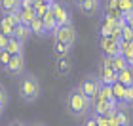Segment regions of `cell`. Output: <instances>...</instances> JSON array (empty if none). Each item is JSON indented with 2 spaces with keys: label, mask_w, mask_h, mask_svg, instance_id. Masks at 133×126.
Returning <instances> with one entry per match:
<instances>
[{
  "label": "cell",
  "mask_w": 133,
  "mask_h": 126,
  "mask_svg": "<svg viewBox=\"0 0 133 126\" xmlns=\"http://www.w3.org/2000/svg\"><path fill=\"white\" fill-rule=\"evenodd\" d=\"M65 109L70 117L74 118H84L91 113V99L86 98L78 88H72L69 94H66L65 99Z\"/></svg>",
  "instance_id": "obj_1"
},
{
  "label": "cell",
  "mask_w": 133,
  "mask_h": 126,
  "mask_svg": "<svg viewBox=\"0 0 133 126\" xmlns=\"http://www.w3.org/2000/svg\"><path fill=\"white\" fill-rule=\"evenodd\" d=\"M17 92H19V98L25 103H34L42 95V84L38 80V76L32 75V73H23L21 79H19Z\"/></svg>",
  "instance_id": "obj_2"
},
{
  "label": "cell",
  "mask_w": 133,
  "mask_h": 126,
  "mask_svg": "<svg viewBox=\"0 0 133 126\" xmlns=\"http://www.w3.org/2000/svg\"><path fill=\"white\" fill-rule=\"evenodd\" d=\"M50 10L53 17L57 21V27L59 25H66V23H72V14H70V8L65 0H55L53 4H50Z\"/></svg>",
  "instance_id": "obj_3"
},
{
  "label": "cell",
  "mask_w": 133,
  "mask_h": 126,
  "mask_svg": "<svg viewBox=\"0 0 133 126\" xmlns=\"http://www.w3.org/2000/svg\"><path fill=\"white\" fill-rule=\"evenodd\" d=\"M53 40H59V42H65V44H69L74 48L76 40H78V34H76V27L72 25V23H66V25H59L55 29V33L51 34Z\"/></svg>",
  "instance_id": "obj_4"
},
{
  "label": "cell",
  "mask_w": 133,
  "mask_h": 126,
  "mask_svg": "<svg viewBox=\"0 0 133 126\" xmlns=\"http://www.w3.org/2000/svg\"><path fill=\"white\" fill-rule=\"evenodd\" d=\"M99 86H101V82H99V79L95 75H89V76H84V79L78 82V90L86 95V98H89V99H93L95 95H97V92H99Z\"/></svg>",
  "instance_id": "obj_5"
},
{
  "label": "cell",
  "mask_w": 133,
  "mask_h": 126,
  "mask_svg": "<svg viewBox=\"0 0 133 126\" xmlns=\"http://www.w3.org/2000/svg\"><path fill=\"white\" fill-rule=\"evenodd\" d=\"M27 69V63H25V53H15V56H10V61L8 65L4 67V71L11 76H21L23 73H25Z\"/></svg>",
  "instance_id": "obj_6"
},
{
  "label": "cell",
  "mask_w": 133,
  "mask_h": 126,
  "mask_svg": "<svg viewBox=\"0 0 133 126\" xmlns=\"http://www.w3.org/2000/svg\"><path fill=\"white\" fill-rule=\"evenodd\" d=\"M99 48L103 52V56L114 57L120 53V40L112 37H99Z\"/></svg>",
  "instance_id": "obj_7"
},
{
  "label": "cell",
  "mask_w": 133,
  "mask_h": 126,
  "mask_svg": "<svg viewBox=\"0 0 133 126\" xmlns=\"http://www.w3.org/2000/svg\"><path fill=\"white\" fill-rule=\"evenodd\" d=\"M53 71L57 76H69L72 73V57L70 56H57L53 63Z\"/></svg>",
  "instance_id": "obj_8"
},
{
  "label": "cell",
  "mask_w": 133,
  "mask_h": 126,
  "mask_svg": "<svg viewBox=\"0 0 133 126\" xmlns=\"http://www.w3.org/2000/svg\"><path fill=\"white\" fill-rule=\"evenodd\" d=\"M101 6H103V0H84L78 6V10L86 17H95L97 14H101Z\"/></svg>",
  "instance_id": "obj_9"
},
{
  "label": "cell",
  "mask_w": 133,
  "mask_h": 126,
  "mask_svg": "<svg viewBox=\"0 0 133 126\" xmlns=\"http://www.w3.org/2000/svg\"><path fill=\"white\" fill-rule=\"evenodd\" d=\"M114 105H116V101H105L101 98H93L91 99V115H105Z\"/></svg>",
  "instance_id": "obj_10"
},
{
  "label": "cell",
  "mask_w": 133,
  "mask_h": 126,
  "mask_svg": "<svg viewBox=\"0 0 133 126\" xmlns=\"http://www.w3.org/2000/svg\"><path fill=\"white\" fill-rule=\"evenodd\" d=\"M40 19H42V23H44V29H46L48 37H51V34L55 33V29H57V21H55V17H53L51 10H48L46 14L40 17Z\"/></svg>",
  "instance_id": "obj_11"
},
{
  "label": "cell",
  "mask_w": 133,
  "mask_h": 126,
  "mask_svg": "<svg viewBox=\"0 0 133 126\" xmlns=\"http://www.w3.org/2000/svg\"><path fill=\"white\" fill-rule=\"evenodd\" d=\"M29 29H31V34L36 37V38H46L48 37V33L44 29V23H42L40 17H34V19L31 21V25H29Z\"/></svg>",
  "instance_id": "obj_12"
},
{
  "label": "cell",
  "mask_w": 133,
  "mask_h": 126,
  "mask_svg": "<svg viewBox=\"0 0 133 126\" xmlns=\"http://www.w3.org/2000/svg\"><path fill=\"white\" fill-rule=\"evenodd\" d=\"M4 50L8 52L10 56H15V53H25V44L19 42V40H15L14 37H10V38H8V44H6Z\"/></svg>",
  "instance_id": "obj_13"
},
{
  "label": "cell",
  "mask_w": 133,
  "mask_h": 126,
  "mask_svg": "<svg viewBox=\"0 0 133 126\" xmlns=\"http://www.w3.org/2000/svg\"><path fill=\"white\" fill-rule=\"evenodd\" d=\"M31 37H32V34H31V29H29L27 25H21V23H19V25L14 27V38H15V40H19V42L25 44Z\"/></svg>",
  "instance_id": "obj_14"
},
{
  "label": "cell",
  "mask_w": 133,
  "mask_h": 126,
  "mask_svg": "<svg viewBox=\"0 0 133 126\" xmlns=\"http://www.w3.org/2000/svg\"><path fill=\"white\" fill-rule=\"evenodd\" d=\"M116 80L120 84H124V86H133V71H131V65L129 67H125L122 71H118L116 73Z\"/></svg>",
  "instance_id": "obj_15"
},
{
  "label": "cell",
  "mask_w": 133,
  "mask_h": 126,
  "mask_svg": "<svg viewBox=\"0 0 133 126\" xmlns=\"http://www.w3.org/2000/svg\"><path fill=\"white\" fill-rule=\"evenodd\" d=\"M120 56L129 65L133 63V42H122L120 40Z\"/></svg>",
  "instance_id": "obj_16"
},
{
  "label": "cell",
  "mask_w": 133,
  "mask_h": 126,
  "mask_svg": "<svg viewBox=\"0 0 133 126\" xmlns=\"http://www.w3.org/2000/svg\"><path fill=\"white\" fill-rule=\"evenodd\" d=\"M72 53V46L65 44V42H59V40H53V56H70Z\"/></svg>",
  "instance_id": "obj_17"
},
{
  "label": "cell",
  "mask_w": 133,
  "mask_h": 126,
  "mask_svg": "<svg viewBox=\"0 0 133 126\" xmlns=\"http://www.w3.org/2000/svg\"><path fill=\"white\" fill-rule=\"evenodd\" d=\"M36 17V14H34V10L31 8V10H19V23L21 25H31V21Z\"/></svg>",
  "instance_id": "obj_18"
},
{
  "label": "cell",
  "mask_w": 133,
  "mask_h": 126,
  "mask_svg": "<svg viewBox=\"0 0 133 126\" xmlns=\"http://www.w3.org/2000/svg\"><path fill=\"white\" fill-rule=\"evenodd\" d=\"M19 2L21 0H0V14H6V11H11V10H19Z\"/></svg>",
  "instance_id": "obj_19"
},
{
  "label": "cell",
  "mask_w": 133,
  "mask_h": 126,
  "mask_svg": "<svg viewBox=\"0 0 133 126\" xmlns=\"http://www.w3.org/2000/svg\"><path fill=\"white\" fill-rule=\"evenodd\" d=\"M110 65H112V69H114V73H118V71H122V69H125V67H129V63L125 61V59L120 56H114V57H110Z\"/></svg>",
  "instance_id": "obj_20"
},
{
  "label": "cell",
  "mask_w": 133,
  "mask_h": 126,
  "mask_svg": "<svg viewBox=\"0 0 133 126\" xmlns=\"http://www.w3.org/2000/svg\"><path fill=\"white\" fill-rule=\"evenodd\" d=\"M2 17H4V19L10 23L11 27L19 25V10H11V11H6V14H2Z\"/></svg>",
  "instance_id": "obj_21"
},
{
  "label": "cell",
  "mask_w": 133,
  "mask_h": 126,
  "mask_svg": "<svg viewBox=\"0 0 133 126\" xmlns=\"http://www.w3.org/2000/svg\"><path fill=\"white\" fill-rule=\"evenodd\" d=\"M0 34H4V37H8V38L14 37V27H11L4 17H0Z\"/></svg>",
  "instance_id": "obj_22"
},
{
  "label": "cell",
  "mask_w": 133,
  "mask_h": 126,
  "mask_svg": "<svg viewBox=\"0 0 133 126\" xmlns=\"http://www.w3.org/2000/svg\"><path fill=\"white\" fill-rule=\"evenodd\" d=\"M116 8L120 10V14H131V0H116Z\"/></svg>",
  "instance_id": "obj_23"
},
{
  "label": "cell",
  "mask_w": 133,
  "mask_h": 126,
  "mask_svg": "<svg viewBox=\"0 0 133 126\" xmlns=\"http://www.w3.org/2000/svg\"><path fill=\"white\" fill-rule=\"evenodd\" d=\"M133 38V33H131V23H125L122 27V34H120V40L122 42H131Z\"/></svg>",
  "instance_id": "obj_24"
},
{
  "label": "cell",
  "mask_w": 133,
  "mask_h": 126,
  "mask_svg": "<svg viewBox=\"0 0 133 126\" xmlns=\"http://www.w3.org/2000/svg\"><path fill=\"white\" fill-rule=\"evenodd\" d=\"M131 101H133V86H125V90H124V98H122V103L131 105Z\"/></svg>",
  "instance_id": "obj_25"
},
{
  "label": "cell",
  "mask_w": 133,
  "mask_h": 126,
  "mask_svg": "<svg viewBox=\"0 0 133 126\" xmlns=\"http://www.w3.org/2000/svg\"><path fill=\"white\" fill-rule=\"evenodd\" d=\"M8 101H10V95H8V92H6V88L0 84V107H6Z\"/></svg>",
  "instance_id": "obj_26"
},
{
  "label": "cell",
  "mask_w": 133,
  "mask_h": 126,
  "mask_svg": "<svg viewBox=\"0 0 133 126\" xmlns=\"http://www.w3.org/2000/svg\"><path fill=\"white\" fill-rule=\"evenodd\" d=\"M8 61H10V53L6 52V50H0V67H6L8 65Z\"/></svg>",
  "instance_id": "obj_27"
},
{
  "label": "cell",
  "mask_w": 133,
  "mask_h": 126,
  "mask_svg": "<svg viewBox=\"0 0 133 126\" xmlns=\"http://www.w3.org/2000/svg\"><path fill=\"white\" fill-rule=\"evenodd\" d=\"M6 44H8V37H4V34H0V50H4Z\"/></svg>",
  "instance_id": "obj_28"
},
{
  "label": "cell",
  "mask_w": 133,
  "mask_h": 126,
  "mask_svg": "<svg viewBox=\"0 0 133 126\" xmlns=\"http://www.w3.org/2000/svg\"><path fill=\"white\" fill-rule=\"evenodd\" d=\"M84 126H97V124H95V118H93V117H89L88 121H86V124H84Z\"/></svg>",
  "instance_id": "obj_29"
},
{
  "label": "cell",
  "mask_w": 133,
  "mask_h": 126,
  "mask_svg": "<svg viewBox=\"0 0 133 126\" xmlns=\"http://www.w3.org/2000/svg\"><path fill=\"white\" fill-rule=\"evenodd\" d=\"M8 126H27L25 122H21V121H14V122H10Z\"/></svg>",
  "instance_id": "obj_30"
},
{
  "label": "cell",
  "mask_w": 133,
  "mask_h": 126,
  "mask_svg": "<svg viewBox=\"0 0 133 126\" xmlns=\"http://www.w3.org/2000/svg\"><path fill=\"white\" fill-rule=\"evenodd\" d=\"M72 2H74V6H80V4L84 2V0H72Z\"/></svg>",
  "instance_id": "obj_31"
},
{
  "label": "cell",
  "mask_w": 133,
  "mask_h": 126,
  "mask_svg": "<svg viewBox=\"0 0 133 126\" xmlns=\"http://www.w3.org/2000/svg\"><path fill=\"white\" fill-rule=\"evenodd\" d=\"M42 2H46V4H53L55 0H42Z\"/></svg>",
  "instance_id": "obj_32"
},
{
  "label": "cell",
  "mask_w": 133,
  "mask_h": 126,
  "mask_svg": "<svg viewBox=\"0 0 133 126\" xmlns=\"http://www.w3.org/2000/svg\"><path fill=\"white\" fill-rule=\"evenodd\" d=\"M31 126H46V124H42V122H36V124H31Z\"/></svg>",
  "instance_id": "obj_33"
},
{
  "label": "cell",
  "mask_w": 133,
  "mask_h": 126,
  "mask_svg": "<svg viewBox=\"0 0 133 126\" xmlns=\"http://www.w3.org/2000/svg\"><path fill=\"white\" fill-rule=\"evenodd\" d=\"M2 113H4V107H0V117H2Z\"/></svg>",
  "instance_id": "obj_34"
}]
</instances>
